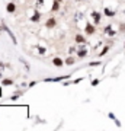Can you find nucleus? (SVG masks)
<instances>
[{
	"label": "nucleus",
	"mask_w": 125,
	"mask_h": 131,
	"mask_svg": "<svg viewBox=\"0 0 125 131\" xmlns=\"http://www.w3.org/2000/svg\"><path fill=\"white\" fill-rule=\"evenodd\" d=\"M64 64H65V61H62V58H60V57H54V58H52V66H55V67H62Z\"/></svg>",
	"instance_id": "1"
},
{
	"label": "nucleus",
	"mask_w": 125,
	"mask_h": 131,
	"mask_svg": "<svg viewBox=\"0 0 125 131\" xmlns=\"http://www.w3.org/2000/svg\"><path fill=\"white\" fill-rule=\"evenodd\" d=\"M0 28H1V29H3V31H6V32L9 33V36H10V38H12V41H13V44H17V41H16V38H15V35H13V33H12V31H10V29H9V28H7V26H6V25H1V26H0Z\"/></svg>",
	"instance_id": "2"
},
{
	"label": "nucleus",
	"mask_w": 125,
	"mask_h": 131,
	"mask_svg": "<svg viewBox=\"0 0 125 131\" xmlns=\"http://www.w3.org/2000/svg\"><path fill=\"white\" fill-rule=\"evenodd\" d=\"M6 10H7V13H15V12H16V3H13V1L7 3Z\"/></svg>",
	"instance_id": "3"
},
{
	"label": "nucleus",
	"mask_w": 125,
	"mask_h": 131,
	"mask_svg": "<svg viewBox=\"0 0 125 131\" xmlns=\"http://www.w3.org/2000/svg\"><path fill=\"white\" fill-rule=\"evenodd\" d=\"M84 29H86V33H87V35H93V33H94V23L92 25V23H89V22H87Z\"/></svg>",
	"instance_id": "4"
},
{
	"label": "nucleus",
	"mask_w": 125,
	"mask_h": 131,
	"mask_svg": "<svg viewBox=\"0 0 125 131\" xmlns=\"http://www.w3.org/2000/svg\"><path fill=\"white\" fill-rule=\"evenodd\" d=\"M92 16H93V23L94 25H99L100 23V13L99 12H92Z\"/></svg>",
	"instance_id": "5"
},
{
	"label": "nucleus",
	"mask_w": 125,
	"mask_h": 131,
	"mask_svg": "<svg viewBox=\"0 0 125 131\" xmlns=\"http://www.w3.org/2000/svg\"><path fill=\"white\" fill-rule=\"evenodd\" d=\"M55 25H57V20H55V17H49V19L47 20V23H45V26H47L48 29H49V28H54Z\"/></svg>",
	"instance_id": "6"
},
{
	"label": "nucleus",
	"mask_w": 125,
	"mask_h": 131,
	"mask_svg": "<svg viewBox=\"0 0 125 131\" xmlns=\"http://www.w3.org/2000/svg\"><path fill=\"white\" fill-rule=\"evenodd\" d=\"M68 77H70L68 74L67 76H58V77H54V79H45V82H61V80H65Z\"/></svg>",
	"instance_id": "7"
},
{
	"label": "nucleus",
	"mask_w": 125,
	"mask_h": 131,
	"mask_svg": "<svg viewBox=\"0 0 125 131\" xmlns=\"http://www.w3.org/2000/svg\"><path fill=\"white\" fill-rule=\"evenodd\" d=\"M74 41L78 42V44H86V42H87V41H86V38H84L83 35H80V33H77V35L74 36Z\"/></svg>",
	"instance_id": "8"
},
{
	"label": "nucleus",
	"mask_w": 125,
	"mask_h": 131,
	"mask_svg": "<svg viewBox=\"0 0 125 131\" xmlns=\"http://www.w3.org/2000/svg\"><path fill=\"white\" fill-rule=\"evenodd\" d=\"M87 54H89V52H87V48H84V47H81V48L78 49V52H77V55L80 57V58H84Z\"/></svg>",
	"instance_id": "9"
},
{
	"label": "nucleus",
	"mask_w": 125,
	"mask_h": 131,
	"mask_svg": "<svg viewBox=\"0 0 125 131\" xmlns=\"http://www.w3.org/2000/svg\"><path fill=\"white\" fill-rule=\"evenodd\" d=\"M51 10H52V12H58V10H60V1H58V0H54V1H52Z\"/></svg>",
	"instance_id": "10"
},
{
	"label": "nucleus",
	"mask_w": 125,
	"mask_h": 131,
	"mask_svg": "<svg viewBox=\"0 0 125 131\" xmlns=\"http://www.w3.org/2000/svg\"><path fill=\"white\" fill-rule=\"evenodd\" d=\"M31 20L32 22H39V20H41V13H39V12H35V13L32 15Z\"/></svg>",
	"instance_id": "11"
},
{
	"label": "nucleus",
	"mask_w": 125,
	"mask_h": 131,
	"mask_svg": "<svg viewBox=\"0 0 125 131\" xmlns=\"http://www.w3.org/2000/svg\"><path fill=\"white\" fill-rule=\"evenodd\" d=\"M105 33H106V35H110V36H113V35L116 33V31H112V26L108 25V26L105 28Z\"/></svg>",
	"instance_id": "12"
},
{
	"label": "nucleus",
	"mask_w": 125,
	"mask_h": 131,
	"mask_svg": "<svg viewBox=\"0 0 125 131\" xmlns=\"http://www.w3.org/2000/svg\"><path fill=\"white\" fill-rule=\"evenodd\" d=\"M74 63H76V58H74V57H71V55H70V57H67V58H65V66H73Z\"/></svg>",
	"instance_id": "13"
},
{
	"label": "nucleus",
	"mask_w": 125,
	"mask_h": 131,
	"mask_svg": "<svg viewBox=\"0 0 125 131\" xmlns=\"http://www.w3.org/2000/svg\"><path fill=\"white\" fill-rule=\"evenodd\" d=\"M1 84H3V86H12V84H13V80H10V79H3V80H1Z\"/></svg>",
	"instance_id": "14"
},
{
	"label": "nucleus",
	"mask_w": 125,
	"mask_h": 131,
	"mask_svg": "<svg viewBox=\"0 0 125 131\" xmlns=\"http://www.w3.org/2000/svg\"><path fill=\"white\" fill-rule=\"evenodd\" d=\"M108 51H109V45H106L105 48H103V49H102V51H100V54H99V57H103V55H106V52H108Z\"/></svg>",
	"instance_id": "15"
},
{
	"label": "nucleus",
	"mask_w": 125,
	"mask_h": 131,
	"mask_svg": "<svg viewBox=\"0 0 125 131\" xmlns=\"http://www.w3.org/2000/svg\"><path fill=\"white\" fill-rule=\"evenodd\" d=\"M105 15H106V16H113L115 12H113V10H109L108 7H105Z\"/></svg>",
	"instance_id": "16"
},
{
	"label": "nucleus",
	"mask_w": 125,
	"mask_h": 131,
	"mask_svg": "<svg viewBox=\"0 0 125 131\" xmlns=\"http://www.w3.org/2000/svg\"><path fill=\"white\" fill-rule=\"evenodd\" d=\"M119 32L125 33V23H121V25H119Z\"/></svg>",
	"instance_id": "17"
},
{
	"label": "nucleus",
	"mask_w": 125,
	"mask_h": 131,
	"mask_svg": "<svg viewBox=\"0 0 125 131\" xmlns=\"http://www.w3.org/2000/svg\"><path fill=\"white\" fill-rule=\"evenodd\" d=\"M89 66H90V67H97V66H100V61H92Z\"/></svg>",
	"instance_id": "18"
},
{
	"label": "nucleus",
	"mask_w": 125,
	"mask_h": 131,
	"mask_svg": "<svg viewBox=\"0 0 125 131\" xmlns=\"http://www.w3.org/2000/svg\"><path fill=\"white\" fill-rule=\"evenodd\" d=\"M99 84V79H93L92 80V86H97Z\"/></svg>",
	"instance_id": "19"
},
{
	"label": "nucleus",
	"mask_w": 125,
	"mask_h": 131,
	"mask_svg": "<svg viewBox=\"0 0 125 131\" xmlns=\"http://www.w3.org/2000/svg\"><path fill=\"white\" fill-rule=\"evenodd\" d=\"M38 51H39V52H41L42 55L45 54V48H44V47H38Z\"/></svg>",
	"instance_id": "20"
},
{
	"label": "nucleus",
	"mask_w": 125,
	"mask_h": 131,
	"mask_svg": "<svg viewBox=\"0 0 125 131\" xmlns=\"http://www.w3.org/2000/svg\"><path fill=\"white\" fill-rule=\"evenodd\" d=\"M115 125H116V127H122V124H121V121H118V119H115Z\"/></svg>",
	"instance_id": "21"
},
{
	"label": "nucleus",
	"mask_w": 125,
	"mask_h": 131,
	"mask_svg": "<svg viewBox=\"0 0 125 131\" xmlns=\"http://www.w3.org/2000/svg\"><path fill=\"white\" fill-rule=\"evenodd\" d=\"M108 116H109L110 119H115V115H113V114H108Z\"/></svg>",
	"instance_id": "22"
},
{
	"label": "nucleus",
	"mask_w": 125,
	"mask_h": 131,
	"mask_svg": "<svg viewBox=\"0 0 125 131\" xmlns=\"http://www.w3.org/2000/svg\"><path fill=\"white\" fill-rule=\"evenodd\" d=\"M35 84H36V82H31V83H29V87H32V86H35Z\"/></svg>",
	"instance_id": "23"
},
{
	"label": "nucleus",
	"mask_w": 125,
	"mask_h": 131,
	"mask_svg": "<svg viewBox=\"0 0 125 131\" xmlns=\"http://www.w3.org/2000/svg\"><path fill=\"white\" fill-rule=\"evenodd\" d=\"M80 82H81V79H76L74 82H71V83H80Z\"/></svg>",
	"instance_id": "24"
},
{
	"label": "nucleus",
	"mask_w": 125,
	"mask_h": 131,
	"mask_svg": "<svg viewBox=\"0 0 125 131\" xmlns=\"http://www.w3.org/2000/svg\"><path fill=\"white\" fill-rule=\"evenodd\" d=\"M38 1H39V3H42V1H44V0H38Z\"/></svg>",
	"instance_id": "25"
},
{
	"label": "nucleus",
	"mask_w": 125,
	"mask_h": 131,
	"mask_svg": "<svg viewBox=\"0 0 125 131\" xmlns=\"http://www.w3.org/2000/svg\"><path fill=\"white\" fill-rule=\"evenodd\" d=\"M58 1H60V3H61V1H62V0H58Z\"/></svg>",
	"instance_id": "26"
},
{
	"label": "nucleus",
	"mask_w": 125,
	"mask_h": 131,
	"mask_svg": "<svg viewBox=\"0 0 125 131\" xmlns=\"http://www.w3.org/2000/svg\"><path fill=\"white\" fill-rule=\"evenodd\" d=\"M0 77H1V73H0Z\"/></svg>",
	"instance_id": "27"
}]
</instances>
